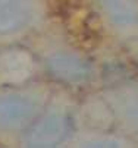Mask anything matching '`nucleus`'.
Here are the masks:
<instances>
[{
	"instance_id": "2",
	"label": "nucleus",
	"mask_w": 138,
	"mask_h": 148,
	"mask_svg": "<svg viewBox=\"0 0 138 148\" xmlns=\"http://www.w3.org/2000/svg\"><path fill=\"white\" fill-rule=\"evenodd\" d=\"M103 6L116 25L131 27L138 24V0H103Z\"/></svg>"
},
{
	"instance_id": "3",
	"label": "nucleus",
	"mask_w": 138,
	"mask_h": 148,
	"mask_svg": "<svg viewBox=\"0 0 138 148\" xmlns=\"http://www.w3.org/2000/svg\"><path fill=\"white\" fill-rule=\"evenodd\" d=\"M69 131V120L63 114H53L43 125L38 126V131L35 134V141L43 145H51L56 142H60Z\"/></svg>"
},
{
	"instance_id": "1",
	"label": "nucleus",
	"mask_w": 138,
	"mask_h": 148,
	"mask_svg": "<svg viewBox=\"0 0 138 148\" xmlns=\"http://www.w3.org/2000/svg\"><path fill=\"white\" fill-rule=\"evenodd\" d=\"M53 72L69 82H80L90 76V66L81 59L71 54L56 56L51 62Z\"/></svg>"
},
{
	"instance_id": "4",
	"label": "nucleus",
	"mask_w": 138,
	"mask_h": 148,
	"mask_svg": "<svg viewBox=\"0 0 138 148\" xmlns=\"http://www.w3.org/2000/svg\"><path fill=\"white\" fill-rule=\"evenodd\" d=\"M128 117L132 120V123H135L137 126H138V103L134 106V107L129 110V113H128Z\"/></svg>"
}]
</instances>
